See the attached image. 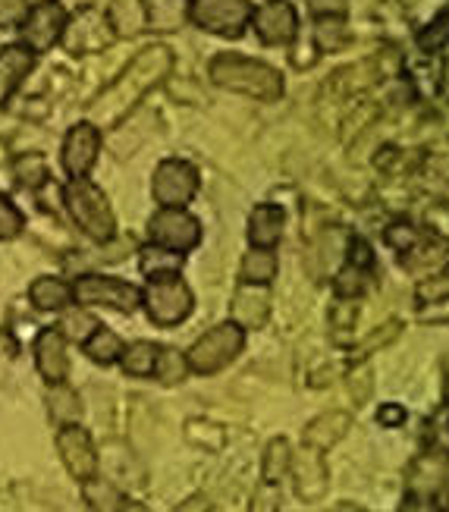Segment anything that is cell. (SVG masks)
<instances>
[{
	"label": "cell",
	"mask_w": 449,
	"mask_h": 512,
	"mask_svg": "<svg viewBox=\"0 0 449 512\" xmlns=\"http://www.w3.org/2000/svg\"><path fill=\"white\" fill-rule=\"evenodd\" d=\"M170 70H173L170 48H164V44L145 48L114 82L104 88V95H98V101L92 104V110H88V114H92L88 123H95L101 129V126H114V123L126 120L151 88L161 85L170 76Z\"/></svg>",
	"instance_id": "cell-1"
},
{
	"label": "cell",
	"mask_w": 449,
	"mask_h": 512,
	"mask_svg": "<svg viewBox=\"0 0 449 512\" xmlns=\"http://www.w3.org/2000/svg\"><path fill=\"white\" fill-rule=\"evenodd\" d=\"M208 76L214 85L239 92L258 101H277L283 95V76L271 63L252 60L242 54H217L208 66Z\"/></svg>",
	"instance_id": "cell-2"
},
{
	"label": "cell",
	"mask_w": 449,
	"mask_h": 512,
	"mask_svg": "<svg viewBox=\"0 0 449 512\" xmlns=\"http://www.w3.org/2000/svg\"><path fill=\"white\" fill-rule=\"evenodd\" d=\"M63 202H66V211H70V217H73V224L88 239L107 242L110 236L117 233V220H114V211H110L107 195L95 183H88L85 176L70 180V186L63 189Z\"/></svg>",
	"instance_id": "cell-3"
},
{
	"label": "cell",
	"mask_w": 449,
	"mask_h": 512,
	"mask_svg": "<svg viewBox=\"0 0 449 512\" xmlns=\"http://www.w3.org/2000/svg\"><path fill=\"white\" fill-rule=\"evenodd\" d=\"M245 346V333L239 324L227 321L211 327L205 337H198L195 346L189 349L186 362L195 374H217L220 368H227Z\"/></svg>",
	"instance_id": "cell-4"
},
{
	"label": "cell",
	"mask_w": 449,
	"mask_h": 512,
	"mask_svg": "<svg viewBox=\"0 0 449 512\" xmlns=\"http://www.w3.org/2000/svg\"><path fill=\"white\" fill-rule=\"evenodd\" d=\"M186 10L198 29L223 38H239L255 13L249 0H189Z\"/></svg>",
	"instance_id": "cell-5"
},
{
	"label": "cell",
	"mask_w": 449,
	"mask_h": 512,
	"mask_svg": "<svg viewBox=\"0 0 449 512\" xmlns=\"http://www.w3.org/2000/svg\"><path fill=\"white\" fill-rule=\"evenodd\" d=\"M142 302L148 308L151 321L161 327H173L179 321H186L195 305L189 286L179 277H154L142 293Z\"/></svg>",
	"instance_id": "cell-6"
},
{
	"label": "cell",
	"mask_w": 449,
	"mask_h": 512,
	"mask_svg": "<svg viewBox=\"0 0 449 512\" xmlns=\"http://www.w3.org/2000/svg\"><path fill=\"white\" fill-rule=\"evenodd\" d=\"M66 22H70V16H66V7L60 0H41V4L29 7L26 19L19 22V38L32 54H44L57 41H63Z\"/></svg>",
	"instance_id": "cell-7"
},
{
	"label": "cell",
	"mask_w": 449,
	"mask_h": 512,
	"mask_svg": "<svg viewBox=\"0 0 449 512\" xmlns=\"http://www.w3.org/2000/svg\"><path fill=\"white\" fill-rule=\"evenodd\" d=\"M73 299L85 305H104V308H117L132 315L142 305V293L132 283L117 280V277H104V274H82L73 283Z\"/></svg>",
	"instance_id": "cell-8"
},
{
	"label": "cell",
	"mask_w": 449,
	"mask_h": 512,
	"mask_svg": "<svg viewBox=\"0 0 449 512\" xmlns=\"http://www.w3.org/2000/svg\"><path fill=\"white\" fill-rule=\"evenodd\" d=\"M151 189L164 208H183L198 192V170L189 161H164L154 170Z\"/></svg>",
	"instance_id": "cell-9"
},
{
	"label": "cell",
	"mask_w": 449,
	"mask_h": 512,
	"mask_svg": "<svg viewBox=\"0 0 449 512\" xmlns=\"http://www.w3.org/2000/svg\"><path fill=\"white\" fill-rule=\"evenodd\" d=\"M148 233L157 246H167L176 252H189L201 242V224L183 208H161L151 217Z\"/></svg>",
	"instance_id": "cell-10"
},
{
	"label": "cell",
	"mask_w": 449,
	"mask_h": 512,
	"mask_svg": "<svg viewBox=\"0 0 449 512\" xmlns=\"http://www.w3.org/2000/svg\"><path fill=\"white\" fill-rule=\"evenodd\" d=\"M57 450H60V459L66 465V472H70L76 481H92L98 475V450L92 437H88L85 428L79 425H63L57 431Z\"/></svg>",
	"instance_id": "cell-11"
},
{
	"label": "cell",
	"mask_w": 449,
	"mask_h": 512,
	"mask_svg": "<svg viewBox=\"0 0 449 512\" xmlns=\"http://www.w3.org/2000/svg\"><path fill=\"white\" fill-rule=\"evenodd\" d=\"M101 154V129L95 123H76L63 139V151H60V164L70 173V180H79L88 170L95 167Z\"/></svg>",
	"instance_id": "cell-12"
},
{
	"label": "cell",
	"mask_w": 449,
	"mask_h": 512,
	"mask_svg": "<svg viewBox=\"0 0 449 512\" xmlns=\"http://www.w3.org/2000/svg\"><path fill=\"white\" fill-rule=\"evenodd\" d=\"M252 26H255L258 38L264 44L277 48V44H289V41L296 38V32H299V13H296L293 4H289V0H267L264 7H258L252 13Z\"/></svg>",
	"instance_id": "cell-13"
},
{
	"label": "cell",
	"mask_w": 449,
	"mask_h": 512,
	"mask_svg": "<svg viewBox=\"0 0 449 512\" xmlns=\"http://www.w3.org/2000/svg\"><path fill=\"white\" fill-rule=\"evenodd\" d=\"M293 481H296V494L299 500L305 503H318L324 494H327V484H330V475H327V465H324V456L321 450H311V447H302V453L293 459Z\"/></svg>",
	"instance_id": "cell-14"
},
{
	"label": "cell",
	"mask_w": 449,
	"mask_h": 512,
	"mask_svg": "<svg viewBox=\"0 0 449 512\" xmlns=\"http://www.w3.org/2000/svg\"><path fill=\"white\" fill-rule=\"evenodd\" d=\"M267 315H271V296H267V289L258 283H242L230 302L233 324H239L242 330H261L267 324Z\"/></svg>",
	"instance_id": "cell-15"
},
{
	"label": "cell",
	"mask_w": 449,
	"mask_h": 512,
	"mask_svg": "<svg viewBox=\"0 0 449 512\" xmlns=\"http://www.w3.org/2000/svg\"><path fill=\"white\" fill-rule=\"evenodd\" d=\"M35 365L48 384H63L70 374V355H66V337L60 330H41L35 340Z\"/></svg>",
	"instance_id": "cell-16"
},
{
	"label": "cell",
	"mask_w": 449,
	"mask_h": 512,
	"mask_svg": "<svg viewBox=\"0 0 449 512\" xmlns=\"http://www.w3.org/2000/svg\"><path fill=\"white\" fill-rule=\"evenodd\" d=\"M110 26L104 22V16H98L95 10H85L76 16V22L70 26L66 22V48H70L73 54H85V51H101L107 48V41H110Z\"/></svg>",
	"instance_id": "cell-17"
},
{
	"label": "cell",
	"mask_w": 449,
	"mask_h": 512,
	"mask_svg": "<svg viewBox=\"0 0 449 512\" xmlns=\"http://www.w3.org/2000/svg\"><path fill=\"white\" fill-rule=\"evenodd\" d=\"M32 70H35V54L26 44H7V48H0V107L13 98V92Z\"/></svg>",
	"instance_id": "cell-18"
},
{
	"label": "cell",
	"mask_w": 449,
	"mask_h": 512,
	"mask_svg": "<svg viewBox=\"0 0 449 512\" xmlns=\"http://www.w3.org/2000/svg\"><path fill=\"white\" fill-rule=\"evenodd\" d=\"M349 428H352V415L349 412H324V415H318L311 421V425L302 431V443L305 447H311V450H330V447H336L346 434H349Z\"/></svg>",
	"instance_id": "cell-19"
},
{
	"label": "cell",
	"mask_w": 449,
	"mask_h": 512,
	"mask_svg": "<svg viewBox=\"0 0 449 512\" xmlns=\"http://www.w3.org/2000/svg\"><path fill=\"white\" fill-rule=\"evenodd\" d=\"M107 26L117 38H136L148 29V0H110Z\"/></svg>",
	"instance_id": "cell-20"
},
{
	"label": "cell",
	"mask_w": 449,
	"mask_h": 512,
	"mask_svg": "<svg viewBox=\"0 0 449 512\" xmlns=\"http://www.w3.org/2000/svg\"><path fill=\"white\" fill-rule=\"evenodd\" d=\"M283 208L277 205H258L252 211V220H249V239L255 242L258 249H274L280 242V233H283Z\"/></svg>",
	"instance_id": "cell-21"
},
{
	"label": "cell",
	"mask_w": 449,
	"mask_h": 512,
	"mask_svg": "<svg viewBox=\"0 0 449 512\" xmlns=\"http://www.w3.org/2000/svg\"><path fill=\"white\" fill-rule=\"evenodd\" d=\"M29 299L38 311H60L73 302V286H66L60 277H38L29 286Z\"/></svg>",
	"instance_id": "cell-22"
},
{
	"label": "cell",
	"mask_w": 449,
	"mask_h": 512,
	"mask_svg": "<svg viewBox=\"0 0 449 512\" xmlns=\"http://www.w3.org/2000/svg\"><path fill=\"white\" fill-rule=\"evenodd\" d=\"M449 475V456L443 453H431V456H421L415 465H412V491H437V487L446 481Z\"/></svg>",
	"instance_id": "cell-23"
},
{
	"label": "cell",
	"mask_w": 449,
	"mask_h": 512,
	"mask_svg": "<svg viewBox=\"0 0 449 512\" xmlns=\"http://www.w3.org/2000/svg\"><path fill=\"white\" fill-rule=\"evenodd\" d=\"M179 267H183V252L167 249V246H145L142 249V271L148 274V280L154 277H176Z\"/></svg>",
	"instance_id": "cell-24"
},
{
	"label": "cell",
	"mask_w": 449,
	"mask_h": 512,
	"mask_svg": "<svg viewBox=\"0 0 449 512\" xmlns=\"http://www.w3.org/2000/svg\"><path fill=\"white\" fill-rule=\"evenodd\" d=\"M123 340L117 337L114 330H104V327H98L92 337L85 340V355L92 362H98V365H114L120 355H123Z\"/></svg>",
	"instance_id": "cell-25"
},
{
	"label": "cell",
	"mask_w": 449,
	"mask_h": 512,
	"mask_svg": "<svg viewBox=\"0 0 449 512\" xmlns=\"http://www.w3.org/2000/svg\"><path fill=\"white\" fill-rule=\"evenodd\" d=\"M289 465H293V447H289V440L286 437H277L267 443V450H264V462H261V475L267 484H277L286 472H289Z\"/></svg>",
	"instance_id": "cell-26"
},
{
	"label": "cell",
	"mask_w": 449,
	"mask_h": 512,
	"mask_svg": "<svg viewBox=\"0 0 449 512\" xmlns=\"http://www.w3.org/2000/svg\"><path fill=\"white\" fill-rule=\"evenodd\" d=\"M277 277V255L271 249H252L249 255L242 258V280L245 283H271Z\"/></svg>",
	"instance_id": "cell-27"
},
{
	"label": "cell",
	"mask_w": 449,
	"mask_h": 512,
	"mask_svg": "<svg viewBox=\"0 0 449 512\" xmlns=\"http://www.w3.org/2000/svg\"><path fill=\"white\" fill-rule=\"evenodd\" d=\"M85 503L95 512H123L126 509V497L104 478L85 481Z\"/></svg>",
	"instance_id": "cell-28"
},
{
	"label": "cell",
	"mask_w": 449,
	"mask_h": 512,
	"mask_svg": "<svg viewBox=\"0 0 449 512\" xmlns=\"http://www.w3.org/2000/svg\"><path fill=\"white\" fill-rule=\"evenodd\" d=\"M157 352H161V346H154V343H148V340L132 343V346L123 349V355H120L123 371L132 374V377H148V374H154Z\"/></svg>",
	"instance_id": "cell-29"
},
{
	"label": "cell",
	"mask_w": 449,
	"mask_h": 512,
	"mask_svg": "<svg viewBox=\"0 0 449 512\" xmlns=\"http://www.w3.org/2000/svg\"><path fill=\"white\" fill-rule=\"evenodd\" d=\"M48 406H51V415L60 425H76L79 415H82V403H79V393L63 387V384H51V393H48Z\"/></svg>",
	"instance_id": "cell-30"
},
{
	"label": "cell",
	"mask_w": 449,
	"mask_h": 512,
	"mask_svg": "<svg viewBox=\"0 0 449 512\" xmlns=\"http://www.w3.org/2000/svg\"><path fill=\"white\" fill-rule=\"evenodd\" d=\"M186 440L195 443V447H205L211 453H220L223 443H227V431L214 421H205V418H189L186 421Z\"/></svg>",
	"instance_id": "cell-31"
},
{
	"label": "cell",
	"mask_w": 449,
	"mask_h": 512,
	"mask_svg": "<svg viewBox=\"0 0 449 512\" xmlns=\"http://www.w3.org/2000/svg\"><path fill=\"white\" fill-rule=\"evenodd\" d=\"M346 41H349V32H346L343 16L318 19V26H314V44H318V51H336V48H343Z\"/></svg>",
	"instance_id": "cell-32"
},
{
	"label": "cell",
	"mask_w": 449,
	"mask_h": 512,
	"mask_svg": "<svg viewBox=\"0 0 449 512\" xmlns=\"http://www.w3.org/2000/svg\"><path fill=\"white\" fill-rule=\"evenodd\" d=\"M189 371V362L186 355H179L176 349H161L157 352V365H154V374L161 384H179Z\"/></svg>",
	"instance_id": "cell-33"
},
{
	"label": "cell",
	"mask_w": 449,
	"mask_h": 512,
	"mask_svg": "<svg viewBox=\"0 0 449 512\" xmlns=\"http://www.w3.org/2000/svg\"><path fill=\"white\" fill-rule=\"evenodd\" d=\"M148 26L176 29L183 22V0H148Z\"/></svg>",
	"instance_id": "cell-34"
},
{
	"label": "cell",
	"mask_w": 449,
	"mask_h": 512,
	"mask_svg": "<svg viewBox=\"0 0 449 512\" xmlns=\"http://www.w3.org/2000/svg\"><path fill=\"white\" fill-rule=\"evenodd\" d=\"M95 330H98V321L92 315H85V311H66L60 321V333L76 343H85Z\"/></svg>",
	"instance_id": "cell-35"
},
{
	"label": "cell",
	"mask_w": 449,
	"mask_h": 512,
	"mask_svg": "<svg viewBox=\"0 0 449 512\" xmlns=\"http://www.w3.org/2000/svg\"><path fill=\"white\" fill-rule=\"evenodd\" d=\"M365 277H368V267L346 264L343 271L336 274V280H333V286H336V296H340V299H355V296L365 289Z\"/></svg>",
	"instance_id": "cell-36"
},
{
	"label": "cell",
	"mask_w": 449,
	"mask_h": 512,
	"mask_svg": "<svg viewBox=\"0 0 449 512\" xmlns=\"http://www.w3.org/2000/svg\"><path fill=\"white\" fill-rule=\"evenodd\" d=\"M16 180L19 183H26V186H41V183H48V167H44V158L41 154H26V158H19L16 161Z\"/></svg>",
	"instance_id": "cell-37"
},
{
	"label": "cell",
	"mask_w": 449,
	"mask_h": 512,
	"mask_svg": "<svg viewBox=\"0 0 449 512\" xmlns=\"http://www.w3.org/2000/svg\"><path fill=\"white\" fill-rule=\"evenodd\" d=\"M399 330H402L399 321H387L384 327H377V330L371 333V337L355 349V359H358V362H365L371 352H377V349H384L387 343H393V340L399 337Z\"/></svg>",
	"instance_id": "cell-38"
},
{
	"label": "cell",
	"mask_w": 449,
	"mask_h": 512,
	"mask_svg": "<svg viewBox=\"0 0 449 512\" xmlns=\"http://www.w3.org/2000/svg\"><path fill=\"white\" fill-rule=\"evenodd\" d=\"M22 227H26V220H22L19 208L10 202V198L0 195V242H10L22 233Z\"/></svg>",
	"instance_id": "cell-39"
},
{
	"label": "cell",
	"mask_w": 449,
	"mask_h": 512,
	"mask_svg": "<svg viewBox=\"0 0 449 512\" xmlns=\"http://www.w3.org/2000/svg\"><path fill=\"white\" fill-rule=\"evenodd\" d=\"M371 390H374V371L362 362V365H358V368L349 374V393H352V399H355V406L368 403Z\"/></svg>",
	"instance_id": "cell-40"
},
{
	"label": "cell",
	"mask_w": 449,
	"mask_h": 512,
	"mask_svg": "<svg viewBox=\"0 0 449 512\" xmlns=\"http://www.w3.org/2000/svg\"><path fill=\"white\" fill-rule=\"evenodd\" d=\"M29 13V0H0V29L19 26Z\"/></svg>",
	"instance_id": "cell-41"
},
{
	"label": "cell",
	"mask_w": 449,
	"mask_h": 512,
	"mask_svg": "<svg viewBox=\"0 0 449 512\" xmlns=\"http://www.w3.org/2000/svg\"><path fill=\"white\" fill-rule=\"evenodd\" d=\"M387 242L393 249H415L418 246V233L406 224V220H399V224H393L390 230H387Z\"/></svg>",
	"instance_id": "cell-42"
},
{
	"label": "cell",
	"mask_w": 449,
	"mask_h": 512,
	"mask_svg": "<svg viewBox=\"0 0 449 512\" xmlns=\"http://www.w3.org/2000/svg\"><path fill=\"white\" fill-rule=\"evenodd\" d=\"M355 315H358L355 302H352V299H340V302L333 305V311H330V324H333L336 330L355 327Z\"/></svg>",
	"instance_id": "cell-43"
},
{
	"label": "cell",
	"mask_w": 449,
	"mask_h": 512,
	"mask_svg": "<svg viewBox=\"0 0 449 512\" xmlns=\"http://www.w3.org/2000/svg\"><path fill=\"white\" fill-rule=\"evenodd\" d=\"M280 509V494H277V484H267L255 494V503H252V512H277Z\"/></svg>",
	"instance_id": "cell-44"
},
{
	"label": "cell",
	"mask_w": 449,
	"mask_h": 512,
	"mask_svg": "<svg viewBox=\"0 0 449 512\" xmlns=\"http://www.w3.org/2000/svg\"><path fill=\"white\" fill-rule=\"evenodd\" d=\"M308 10L314 16H346L349 10V0H308Z\"/></svg>",
	"instance_id": "cell-45"
},
{
	"label": "cell",
	"mask_w": 449,
	"mask_h": 512,
	"mask_svg": "<svg viewBox=\"0 0 449 512\" xmlns=\"http://www.w3.org/2000/svg\"><path fill=\"white\" fill-rule=\"evenodd\" d=\"M349 264H358V267H371L374 264V255L368 249V242L362 239H349Z\"/></svg>",
	"instance_id": "cell-46"
},
{
	"label": "cell",
	"mask_w": 449,
	"mask_h": 512,
	"mask_svg": "<svg viewBox=\"0 0 449 512\" xmlns=\"http://www.w3.org/2000/svg\"><path fill=\"white\" fill-rule=\"evenodd\" d=\"M377 418H380V425L396 428V425H402V421H406V409H399V406H384V409L377 412Z\"/></svg>",
	"instance_id": "cell-47"
},
{
	"label": "cell",
	"mask_w": 449,
	"mask_h": 512,
	"mask_svg": "<svg viewBox=\"0 0 449 512\" xmlns=\"http://www.w3.org/2000/svg\"><path fill=\"white\" fill-rule=\"evenodd\" d=\"M208 509H211V500L205 494H195V497H189L183 506H179L176 512H208Z\"/></svg>",
	"instance_id": "cell-48"
},
{
	"label": "cell",
	"mask_w": 449,
	"mask_h": 512,
	"mask_svg": "<svg viewBox=\"0 0 449 512\" xmlns=\"http://www.w3.org/2000/svg\"><path fill=\"white\" fill-rule=\"evenodd\" d=\"M0 355H16V340L7 330H0Z\"/></svg>",
	"instance_id": "cell-49"
},
{
	"label": "cell",
	"mask_w": 449,
	"mask_h": 512,
	"mask_svg": "<svg viewBox=\"0 0 449 512\" xmlns=\"http://www.w3.org/2000/svg\"><path fill=\"white\" fill-rule=\"evenodd\" d=\"M431 164H434V173L443 176V180L449 183V158H434Z\"/></svg>",
	"instance_id": "cell-50"
},
{
	"label": "cell",
	"mask_w": 449,
	"mask_h": 512,
	"mask_svg": "<svg viewBox=\"0 0 449 512\" xmlns=\"http://www.w3.org/2000/svg\"><path fill=\"white\" fill-rule=\"evenodd\" d=\"M123 512H148V509H145L142 503H126V509H123Z\"/></svg>",
	"instance_id": "cell-51"
},
{
	"label": "cell",
	"mask_w": 449,
	"mask_h": 512,
	"mask_svg": "<svg viewBox=\"0 0 449 512\" xmlns=\"http://www.w3.org/2000/svg\"><path fill=\"white\" fill-rule=\"evenodd\" d=\"M446 377H449V359H446Z\"/></svg>",
	"instance_id": "cell-52"
},
{
	"label": "cell",
	"mask_w": 449,
	"mask_h": 512,
	"mask_svg": "<svg viewBox=\"0 0 449 512\" xmlns=\"http://www.w3.org/2000/svg\"><path fill=\"white\" fill-rule=\"evenodd\" d=\"M446 512H449V503H446Z\"/></svg>",
	"instance_id": "cell-53"
}]
</instances>
